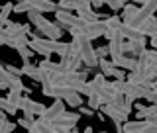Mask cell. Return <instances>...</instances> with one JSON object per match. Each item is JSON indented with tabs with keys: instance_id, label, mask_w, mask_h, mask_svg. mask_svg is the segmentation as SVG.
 <instances>
[{
	"instance_id": "cell-3",
	"label": "cell",
	"mask_w": 157,
	"mask_h": 133,
	"mask_svg": "<svg viewBox=\"0 0 157 133\" xmlns=\"http://www.w3.org/2000/svg\"><path fill=\"white\" fill-rule=\"evenodd\" d=\"M100 112L104 116H108L116 124V131H122V124L128 120V114H124V112H122L118 106H114L112 102H104V104L100 106Z\"/></svg>"
},
{
	"instance_id": "cell-18",
	"label": "cell",
	"mask_w": 157,
	"mask_h": 133,
	"mask_svg": "<svg viewBox=\"0 0 157 133\" xmlns=\"http://www.w3.org/2000/svg\"><path fill=\"white\" fill-rule=\"evenodd\" d=\"M106 84V75L104 72H100V75H94V78H92V80H88V86H90V94L92 92H100L102 90V86Z\"/></svg>"
},
{
	"instance_id": "cell-12",
	"label": "cell",
	"mask_w": 157,
	"mask_h": 133,
	"mask_svg": "<svg viewBox=\"0 0 157 133\" xmlns=\"http://www.w3.org/2000/svg\"><path fill=\"white\" fill-rule=\"evenodd\" d=\"M81 120V112L78 114H75V112H61L55 120H53V124H69V125H75L77 121Z\"/></svg>"
},
{
	"instance_id": "cell-31",
	"label": "cell",
	"mask_w": 157,
	"mask_h": 133,
	"mask_svg": "<svg viewBox=\"0 0 157 133\" xmlns=\"http://www.w3.org/2000/svg\"><path fill=\"white\" fill-rule=\"evenodd\" d=\"M6 116H8V114H6V112L2 110V108H0V127H2V125H4V124L8 121V120H6Z\"/></svg>"
},
{
	"instance_id": "cell-6",
	"label": "cell",
	"mask_w": 157,
	"mask_h": 133,
	"mask_svg": "<svg viewBox=\"0 0 157 133\" xmlns=\"http://www.w3.org/2000/svg\"><path fill=\"white\" fill-rule=\"evenodd\" d=\"M122 131L126 133H137V131H149V121L147 120H134V121H124L122 124Z\"/></svg>"
},
{
	"instance_id": "cell-4",
	"label": "cell",
	"mask_w": 157,
	"mask_h": 133,
	"mask_svg": "<svg viewBox=\"0 0 157 133\" xmlns=\"http://www.w3.org/2000/svg\"><path fill=\"white\" fill-rule=\"evenodd\" d=\"M98 67L102 68V72H104L106 76H114V78H118V80H126V72L122 71L120 67H116L114 63H110L106 57H100V61H98Z\"/></svg>"
},
{
	"instance_id": "cell-21",
	"label": "cell",
	"mask_w": 157,
	"mask_h": 133,
	"mask_svg": "<svg viewBox=\"0 0 157 133\" xmlns=\"http://www.w3.org/2000/svg\"><path fill=\"white\" fill-rule=\"evenodd\" d=\"M14 12V4L12 2H6L2 8H0V26H4V24L8 22V16Z\"/></svg>"
},
{
	"instance_id": "cell-32",
	"label": "cell",
	"mask_w": 157,
	"mask_h": 133,
	"mask_svg": "<svg viewBox=\"0 0 157 133\" xmlns=\"http://www.w3.org/2000/svg\"><path fill=\"white\" fill-rule=\"evenodd\" d=\"M90 2H92V8H100V6H104V0H90Z\"/></svg>"
},
{
	"instance_id": "cell-8",
	"label": "cell",
	"mask_w": 157,
	"mask_h": 133,
	"mask_svg": "<svg viewBox=\"0 0 157 133\" xmlns=\"http://www.w3.org/2000/svg\"><path fill=\"white\" fill-rule=\"evenodd\" d=\"M8 35H29V26L28 24H16V22H6L4 24Z\"/></svg>"
},
{
	"instance_id": "cell-28",
	"label": "cell",
	"mask_w": 157,
	"mask_h": 133,
	"mask_svg": "<svg viewBox=\"0 0 157 133\" xmlns=\"http://www.w3.org/2000/svg\"><path fill=\"white\" fill-rule=\"evenodd\" d=\"M96 55H98V57H108V55H110V47H108V45L98 47V49H96Z\"/></svg>"
},
{
	"instance_id": "cell-15",
	"label": "cell",
	"mask_w": 157,
	"mask_h": 133,
	"mask_svg": "<svg viewBox=\"0 0 157 133\" xmlns=\"http://www.w3.org/2000/svg\"><path fill=\"white\" fill-rule=\"evenodd\" d=\"M144 51H145V37H141V39H128V53H132L134 57H137Z\"/></svg>"
},
{
	"instance_id": "cell-10",
	"label": "cell",
	"mask_w": 157,
	"mask_h": 133,
	"mask_svg": "<svg viewBox=\"0 0 157 133\" xmlns=\"http://www.w3.org/2000/svg\"><path fill=\"white\" fill-rule=\"evenodd\" d=\"M120 33H122V37H124V39H141V37H145L144 31H141L140 28L132 26V24H122Z\"/></svg>"
},
{
	"instance_id": "cell-7",
	"label": "cell",
	"mask_w": 157,
	"mask_h": 133,
	"mask_svg": "<svg viewBox=\"0 0 157 133\" xmlns=\"http://www.w3.org/2000/svg\"><path fill=\"white\" fill-rule=\"evenodd\" d=\"M26 2L29 4L32 8H36L39 10V12H57L59 6H57V2H51V0H26Z\"/></svg>"
},
{
	"instance_id": "cell-35",
	"label": "cell",
	"mask_w": 157,
	"mask_h": 133,
	"mask_svg": "<svg viewBox=\"0 0 157 133\" xmlns=\"http://www.w3.org/2000/svg\"><path fill=\"white\" fill-rule=\"evenodd\" d=\"M130 2H136V4H145L147 0H130Z\"/></svg>"
},
{
	"instance_id": "cell-25",
	"label": "cell",
	"mask_w": 157,
	"mask_h": 133,
	"mask_svg": "<svg viewBox=\"0 0 157 133\" xmlns=\"http://www.w3.org/2000/svg\"><path fill=\"white\" fill-rule=\"evenodd\" d=\"M86 104L90 106L94 112H98V110H100V106H102V100H100V96H98L96 92H92V94H88V102H86Z\"/></svg>"
},
{
	"instance_id": "cell-29",
	"label": "cell",
	"mask_w": 157,
	"mask_h": 133,
	"mask_svg": "<svg viewBox=\"0 0 157 133\" xmlns=\"http://www.w3.org/2000/svg\"><path fill=\"white\" fill-rule=\"evenodd\" d=\"M78 112H81V114H85V116H92V114H94V110H92L88 104H86V106H85V104L78 106Z\"/></svg>"
},
{
	"instance_id": "cell-17",
	"label": "cell",
	"mask_w": 157,
	"mask_h": 133,
	"mask_svg": "<svg viewBox=\"0 0 157 133\" xmlns=\"http://www.w3.org/2000/svg\"><path fill=\"white\" fill-rule=\"evenodd\" d=\"M140 29L144 31V35H145V37H155V35H157V18H155V16H151L149 20H145L144 26H141Z\"/></svg>"
},
{
	"instance_id": "cell-33",
	"label": "cell",
	"mask_w": 157,
	"mask_h": 133,
	"mask_svg": "<svg viewBox=\"0 0 157 133\" xmlns=\"http://www.w3.org/2000/svg\"><path fill=\"white\" fill-rule=\"evenodd\" d=\"M149 43H151V47H153V49H157V35H155V37H151V41H149Z\"/></svg>"
},
{
	"instance_id": "cell-1",
	"label": "cell",
	"mask_w": 157,
	"mask_h": 133,
	"mask_svg": "<svg viewBox=\"0 0 157 133\" xmlns=\"http://www.w3.org/2000/svg\"><path fill=\"white\" fill-rule=\"evenodd\" d=\"M73 45L77 47V51H78V55H81L82 63H85V67H88V68L98 67L100 57L96 55V49L92 47V39L88 37L86 33H77V35H73Z\"/></svg>"
},
{
	"instance_id": "cell-11",
	"label": "cell",
	"mask_w": 157,
	"mask_h": 133,
	"mask_svg": "<svg viewBox=\"0 0 157 133\" xmlns=\"http://www.w3.org/2000/svg\"><path fill=\"white\" fill-rule=\"evenodd\" d=\"M39 67L47 68L49 72H53V75H67V72H69V68L63 65V63H53V61H49V57L43 59V61L39 63Z\"/></svg>"
},
{
	"instance_id": "cell-27",
	"label": "cell",
	"mask_w": 157,
	"mask_h": 133,
	"mask_svg": "<svg viewBox=\"0 0 157 133\" xmlns=\"http://www.w3.org/2000/svg\"><path fill=\"white\" fill-rule=\"evenodd\" d=\"M16 129V124H12V121H6L2 127H0V133H10V131H14Z\"/></svg>"
},
{
	"instance_id": "cell-26",
	"label": "cell",
	"mask_w": 157,
	"mask_h": 133,
	"mask_svg": "<svg viewBox=\"0 0 157 133\" xmlns=\"http://www.w3.org/2000/svg\"><path fill=\"white\" fill-rule=\"evenodd\" d=\"M29 10H32V6H29L26 0H20V2L14 4V12H16V14H28Z\"/></svg>"
},
{
	"instance_id": "cell-36",
	"label": "cell",
	"mask_w": 157,
	"mask_h": 133,
	"mask_svg": "<svg viewBox=\"0 0 157 133\" xmlns=\"http://www.w3.org/2000/svg\"><path fill=\"white\" fill-rule=\"evenodd\" d=\"M155 18H157V14H155Z\"/></svg>"
},
{
	"instance_id": "cell-34",
	"label": "cell",
	"mask_w": 157,
	"mask_h": 133,
	"mask_svg": "<svg viewBox=\"0 0 157 133\" xmlns=\"http://www.w3.org/2000/svg\"><path fill=\"white\" fill-rule=\"evenodd\" d=\"M4 88H8V84L4 80H0V90H4Z\"/></svg>"
},
{
	"instance_id": "cell-16",
	"label": "cell",
	"mask_w": 157,
	"mask_h": 133,
	"mask_svg": "<svg viewBox=\"0 0 157 133\" xmlns=\"http://www.w3.org/2000/svg\"><path fill=\"white\" fill-rule=\"evenodd\" d=\"M22 72L26 76H29L32 80H36L39 82V78H41V67H36V65H32V63H24V67H22Z\"/></svg>"
},
{
	"instance_id": "cell-23",
	"label": "cell",
	"mask_w": 157,
	"mask_h": 133,
	"mask_svg": "<svg viewBox=\"0 0 157 133\" xmlns=\"http://www.w3.org/2000/svg\"><path fill=\"white\" fill-rule=\"evenodd\" d=\"M18 53H20V59H22V63H32L33 51H32V47H29V45H22V47L18 49Z\"/></svg>"
},
{
	"instance_id": "cell-9",
	"label": "cell",
	"mask_w": 157,
	"mask_h": 133,
	"mask_svg": "<svg viewBox=\"0 0 157 133\" xmlns=\"http://www.w3.org/2000/svg\"><path fill=\"white\" fill-rule=\"evenodd\" d=\"M65 104H67V102L63 100V98H55V102H53V104L47 108L43 116H45L47 120H51V121H53L59 114H61V112H65Z\"/></svg>"
},
{
	"instance_id": "cell-30",
	"label": "cell",
	"mask_w": 157,
	"mask_h": 133,
	"mask_svg": "<svg viewBox=\"0 0 157 133\" xmlns=\"http://www.w3.org/2000/svg\"><path fill=\"white\" fill-rule=\"evenodd\" d=\"M6 39H8L6 28H4V26H0V45H6Z\"/></svg>"
},
{
	"instance_id": "cell-14",
	"label": "cell",
	"mask_w": 157,
	"mask_h": 133,
	"mask_svg": "<svg viewBox=\"0 0 157 133\" xmlns=\"http://www.w3.org/2000/svg\"><path fill=\"white\" fill-rule=\"evenodd\" d=\"M137 10H140V6H137L136 2H126L124 8H122V22H124V24H132V20L136 18Z\"/></svg>"
},
{
	"instance_id": "cell-19",
	"label": "cell",
	"mask_w": 157,
	"mask_h": 133,
	"mask_svg": "<svg viewBox=\"0 0 157 133\" xmlns=\"http://www.w3.org/2000/svg\"><path fill=\"white\" fill-rule=\"evenodd\" d=\"M65 102H67L69 106H73V108H78V106L85 104L81 92H71V94H67V96H65Z\"/></svg>"
},
{
	"instance_id": "cell-22",
	"label": "cell",
	"mask_w": 157,
	"mask_h": 133,
	"mask_svg": "<svg viewBox=\"0 0 157 133\" xmlns=\"http://www.w3.org/2000/svg\"><path fill=\"white\" fill-rule=\"evenodd\" d=\"M78 18L86 20V22H94V20H100V14L94 12L92 8H88V10H78Z\"/></svg>"
},
{
	"instance_id": "cell-13",
	"label": "cell",
	"mask_w": 157,
	"mask_h": 133,
	"mask_svg": "<svg viewBox=\"0 0 157 133\" xmlns=\"http://www.w3.org/2000/svg\"><path fill=\"white\" fill-rule=\"evenodd\" d=\"M116 67L120 68H126V71H134L136 68V63H137V57H126V55H120V57H114L112 59Z\"/></svg>"
},
{
	"instance_id": "cell-24",
	"label": "cell",
	"mask_w": 157,
	"mask_h": 133,
	"mask_svg": "<svg viewBox=\"0 0 157 133\" xmlns=\"http://www.w3.org/2000/svg\"><path fill=\"white\" fill-rule=\"evenodd\" d=\"M22 88H10V92H8V100L12 102V104H16V106H20V102H22Z\"/></svg>"
},
{
	"instance_id": "cell-20",
	"label": "cell",
	"mask_w": 157,
	"mask_h": 133,
	"mask_svg": "<svg viewBox=\"0 0 157 133\" xmlns=\"http://www.w3.org/2000/svg\"><path fill=\"white\" fill-rule=\"evenodd\" d=\"M0 108H2V110L6 112L8 116L16 114V112L20 110V106H16V104H12V102H10L8 98H2V96H0Z\"/></svg>"
},
{
	"instance_id": "cell-2",
	"label": "cell",
	"mask_w": 157,
	"mask_h": 133,
	"mask_svg": "<svg viewBox=\"0 0 157 133\" xmlns=\"http://www.w3.org/2000/svg\"><path fill=\"white\" fill-rule=\"evenodd\" d=\"M78 28L82 29V33H86L90 39H98V37H104L106 33V24L100 22V20H94V22H86V20L81 18L78 22Z\"/></svg>"
},
{
	"instance_id": "cell-5",
	"label": "cell",
	"mask_w": 157,
	"mask_h": 133,
	"mask_svg": "<svg viewBox=\"0 0 157 133\" xmlns=\"http://www.w3.org/2000/svg\"><path fill=\"white\" fill-rule=\"evenodd\" d=\"M55 18H57V22L61 24L65 29L73 28V26H78V22H81V18L75 16L71 10H57V12H55Z\"/></svg>"
}]
</instances>
